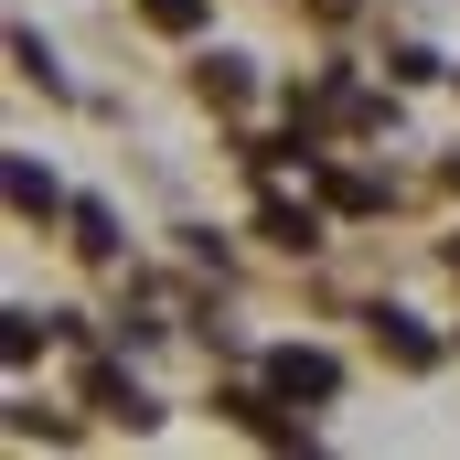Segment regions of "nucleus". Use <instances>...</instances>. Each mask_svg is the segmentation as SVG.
Returning a JSON list of instances; mask_svg holds the SVG:
<instances>
[{
    "label": "nucleus",
    "mask_w": 460,
    "mask_h": 460,
    "mask_svg": "<svg viewBox=\"0 0 460 460\" xmlns=\"http://www.w3.org/2000/svg\"><path fill=\"white\" fill-rule=\"evenodd\" d=\"M332 385H343V364H332V353H311V343H279V353H268V396H300V407H322Z\"/></svg>",
    "instance_id": "obj_1"
},
{
    "label": "nucleus",
    "mask_w": 460,
    "mask_h": 460,
    "mask_svg": "<svg viewBox=\"0 0 460 460\" xmlns=\"http://www.w3.org/2000/svg\"><path fill=\"white\" fill-rule=\"evenodd\" d=\"M86 396H97V407H108V418H128V429H139V418H150V396H139V385H128V375H108V364H97V375H86Z\"/></svg>",
    "instance_id": "obj_2"
},
{
    "label": "nucleus",
    "mask_w": 460,
    "mask_h": 460,
    "mask_svg": "<svg viewBox=\"0 0 460 460\" xmlns=\"http://www.w3.org/2000/svg\"><path fill=\"white\" fill-rule=\"evenodd\" d=\"M11 204H22V215H54L65 193H54V172H43V161H11Z\"/></svg>",
    "instance_id": "obj_3"
},
{
    "label": "nucleus",
    "mask_w": 460,
    "mask_h": 460,
    "mask_svg": "<svg viewBox=\"0 0 460 460\" xmlns=\"http://www.w3.org/2000/svg\"><path fill=\"white\" fill-rule=\"evenodd\" d=\"M375 332H385V353H396V364H429V332H418V322H407V311H375Z\"/></svg>",
    "instance_id": "obj_4"
},
{
    "label": "nucleus",
    "mask_w": 460,
    "mask_h": 460,
    "mask_svg": "<svg viewBox=\"0 0 460 460\" xmlns=\"http://www.w3.org/2000/svg\"><path fill=\"white\" fill-rule=\"evenodd\" d=\"M322 193H332V204H343V215H375V204H385V182H375V172H332V182H322Z\"/></svg>",
    "instance_id": "obj_5"
},
{
    "label": "nucleus",
    "mask_w": 460,
    "mask_h": 460,
    "mask_svg": "<svg viewBox=\"0 0 460 460\" xmlns=\"http://www.w3.org/2000/svg\"><path fill=\"white\" fill-rule=\"evenodd\" d=\"M268 235H279V246H322V215H311V204H268Z\"/></svg>",
    "instance_id": "obj_6"
},
{
    "label": "nucleus",
    "mask_w": 460,
    "mask_h": 460,
    "mask_svg": "<svg viewBox=\"0 0 460 460\" xmlns=\"http://www.w3.org/2000/svg\"><path fill=\"white\" fill-rule=\"evenodd\" d=\"M75 246H86V257H118V215L108 204H75Z\"/></svg>",
    "instance_id": "obj_7"
},
{
    "label": "nucleus",
    "mask_w": 460,
    "mask_h": 460,
    "mask_svg": "<svg viewBox=\"0 0 460 460\" xmlns=\"http://www.w3.org/2000/svg\"><path fill=\"white\" fill-rule=\"evenodd\" d=\"M139 11H150V32H193L204 22V0H139Z\"/></svg>",
    "instance_id": "obj_8"
},
{
    "label": "nucleus",
    "mask_w": 460,
    "mask_h": 460,
    "mask_svg": "<svg viewBox=\"0 0 460 460\" xmlns=\"http://www.w3.org/2000/svg\"><path fill=\"white\" fill-rule=\"evenodd\" d=\"M450 182H460V161H450Z\"/></svg>",
    "instance_id": "obj_9"
}]
</instances>
